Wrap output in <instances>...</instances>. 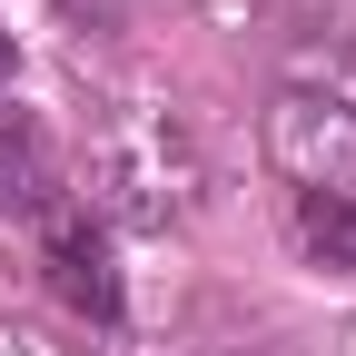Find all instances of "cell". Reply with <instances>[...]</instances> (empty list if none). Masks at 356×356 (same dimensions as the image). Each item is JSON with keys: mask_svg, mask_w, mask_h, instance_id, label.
<instances>
[{"mask_svg": "<svg viewBox=\"0 0 356 356\" xmlns=\"http://www.w3.org/2000/svg\"><path fill=\"white\" fill-rule=\"evenodd\" d=\"M50 10H60L70 30H89V40H109V30L129 20V0H50Z\"/></svg>", "mask_w": 356, "mask_h": 356, "instance_id": "5", "label": "cell"}, {"mask_svg": "<svg viewBox=\"0 0 356 356\" xmlns=\"http://www.w3.org/2000/svg\"><path fill=\"white\" fill-rule=\"evenodd\" d=\"M70 188H60V149L50 129H40V109L0 99V218H20V228H40Z\"/></svg>", "mask_w": 356, "mask_h": 356, "instance_id": "3", "label": "cell"}, {"mask_svg": "<svg viewBox=\"0 0 356 356\" xmlns=\"http://www.w3.org/2000/svg\"><path fill=\"white\" fill-rule=\"evenodd\" d=\"M40 287H50L60 317L99 327V337L129 327V277H119V238H109V218H99V208L60 198L50 218H40Z\"/></svg>", "mask_w": 356, "mask_h": 356, "instance_id": "2", "label": "cell"}, {"mask_svg": "<svg viewBox=\"0 0 356 356\" xmlns=\"http://www.w3.org/2000/svg\"><path fill=\"white\" fill-rule=\"evenodd\" d=\"M10 70H20V40H10V30H0V79H10Z\"/></svg>", "mask_w": 356, "mask_h": 356, "instance_id": "6", "label": "cell"}, {"mask_svg": "<svg viewBox=\"0 0 356 356\" xmlns=\"http://www.w3.org/2000/svg\"><path fill=\"white\" fill-rule=\"evenodd\" d=\"M267 168L287 188H346L356 178V30L287 50L267 89Z\"/></svg>", "mask_w": 356, "mask_h": 356, "instance_id": "1", "label": "cell"}, {"mask_svg": "<svg viewBox=\"0 0 356 356\" xmlns=\"http://www.w3.org/2000/svg\"><path fill=\"white\" fill-rule=\"evenodd\" d=\"M287 238H297L307 267L356 277V188H297L287 198Z\"/></svg>", "mask_w": 356, "mask_h": 356, "instance_id": "4", "label": "cell"}]
</instances>
